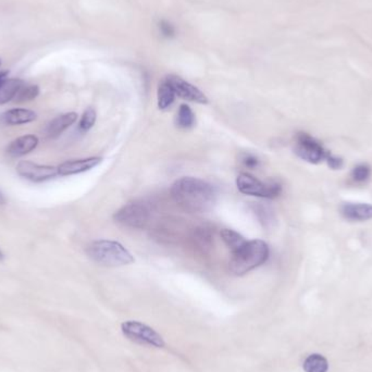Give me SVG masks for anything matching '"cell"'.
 Returning <instances> with one entry per match:
<instances>
[{"label": "cell", "mask_w": 372, "mask_h": 372, "mask_svg": "<svg viewBox=\"0 0 372 372\" xmlns=\"http://www.w3.org/2000/svg\"><path fill=\"white\" fill-rule=\"evenodd\" d=\"M174 202L189 213H206L215 206L218 191L213 184L202 178L183 176L171 187Z\"/></svg>", "instance_id": "6da1fadb"}, {"label": "cell", "mask_w": 372, "mask_h": 372, "mask_svg": "<svg viewBox=\"0 0 372 372\" xmlns=\"http://www.w3.org/2000/svg\"><path fill=\"white\" fill-rule=\"evenodd\" d=\"M269 255L270 251L266 242L261 240L247 241L241 248L232 253L229 269L234 275L242 277L266 264Z\"/></svg>", "instance_id": "7a4b0ae2"}, {"label": "cell", "mask_w": 372, "mask_h": 372, "mask_svg": "<svg viewBox=\"0 0 372 372\" xmlns=\"http://www.w3.org/2000/svg\"><path fill=\"white\" fill-rule=\"evenodd\" d=\"M86 254L93 261L105 267H122L131 265L134 257L119 242L100 240L86 247Z\"/></svg>", "instance_id": "3957f363"}, {"label": "cell", "mask_w": 372, "mask_h": 372, "mask_svg": "<svg viewBox=\"0 0 372 372\" xmlns=\"http://www.w3.org/2000/svg\"><path fill=\"white\" fill-rule=\"evenodd\" d=\"M152 217V207L145 200L128 202L115 213V222L132 229H144Z\"/></svg>", "instance_id": "277c9868"}, {"label": "cell", "mask_w": 372, "mask_h": 372, "mask_svg": "<svg viewBox=\"0 0 372 372\" xmlns=\"http://www.w3.org/2000/svg\"><path fill=\"white\" fill-rule=\"evenodd\" d=\"M236 186L242 194L261 197L268 200L278 197L282 191V185L278 182L260 181L259 178L246 172L241 173L237 176Z\"/></svg>", "instance_id": "5b68a950"}, {"label": "cell", "mask_w": 372, "mask_h": 372, "mask_svg": "<svg viewBox=\"0 0 372 372\" xmlns=\"http://www.w3.org/2000/svg\"><path fill=\"white\" fill-rule=\"evenodd\" d=\"M121 330L126 338L142 345L152 346L156 349H163L165 343L163 336L157 331L139 321H126L121 325Z\"/></svg>", "instance_id": "8992f818"}, {"label": "cell", "mask_w": 372, "mask_h": 372, "mask_svg": "<svg viewBox=\"0 0 372 372\" xmlns=\"http://www.w3.org/2000/svg\"><path fill=\"white\" fill-rule=\"evenodd\" d=\"M294 152L301 159L305 160L307 163H314V165H317L323 160H327V158L330 155L323 148V145L318 142L317 139L310 137V134L303 133V132L297 135Z\"/></svg>", "instance_id": "52a82bcc"}, {"label": "cell", "mask_w": 372, "mask_h": 372, "mask_svg": "<svg viewBox=\"0 0 372 372\" xmlns=\"http://www.w3.org/2000/svg\"><path fill=\"white\" fill-rule=\"evenodd\" d=\"M16 173L21 178H27L32 182H44L59 176L57 167L54 165H43L31 163L27 160L20 161L16 165Z\"/></svg>", "instance_id": "ba28073f"}, {"label": "cell", "mask_w": 372, "mask_h": 372, "mask_svg": "<svg viewBox=\"0 0 372 372\" xmlns=\"http://www.w3.org/2000/svg\"><path fill=\"white\" fill-rule=\"evenodd\" d=\"M165 81L172 87L173 92L176 96L189 100V102H197L206 105L208 104V98L200 89L182 79L178 75L165 76Z\"/></svg>", "instance_id": "9c48e42d"}, {"label": "cell", "mask_w": 372, "mask_h": 372, "mask_svg": "<svg viewBox=\"0 0 372 372\" xmlns=\"http://www.w3.org/2000/svg\"><path fill=\"white\" fill-rule=\"evenodd\" d=\"M102 161L100 157H89L84 159L69 160L66 163L58 165V173L59 176H68L79 174V173L86 172L97 167Z\"/></svg>", "instance_id": "30bf717a"}, {"label": "cell", "mask_w": 372, "mask_h": 372, "mask_svg": "<svg viewBox=\"0 0 372 372\" xmlns=\"http://www.w3.org/2000/svg\"><path fill=\"white\" fill-rule=\"evenodd\" d=\"M38 145V137L35 135H23L14 139L7 147V154L10 157L19 158L27 155L36 148Z\"/></svg>", "instance_id": "8fae6325"}, {"label": "cell", "mask_w": 372, "mask_h": 372, "mask_svg": "<svg viewBox=\"0 0 372 372\" xmlns=\"http://www.w3.org/2000/svg\"><path fill=\"white\" fill-rule=\"evenodd\" d=\"M342 216L351 221H367L372 219V205L346 202L340 208Z\"/></svg>", "instance_id": "7c38bea8"}, {"label": "cell", "mask_w": 372, "mask_h": 372, "mask_svg": "<svg viewBox=\"0 0 372 372\" xmlns=\"http://www.w3.org/2000/svg\"><path fill=\"white\" fill-rule=\"evenodd\" d=\"M24 82L19 79H8V72L0 73V105L14 100Z\"/></svg>", "instance_id": "4fadbf2b"}, {"label": "cell", "mask_w": 372, "mask_h": 372, "mask_svg": "<svg viewBox=\"0 0 372 372\" xmlns=\"http://www.w3.org/2000/svg\"><path fill=\"white\" fill-rule=\"evenodd\" d=\"M36 113L30 109H23V108L10 109L1 115V120L7 126H22V124H31L36 120Z\"/></svg>", "instance_id": "5bb4252c"}, {"label": "cell", "mask_w": 372, "mask_h": 372, "mask_svg": "<svg viewBox=\"0 0 372 372\" xmlns=\"http://www.w3.org/2000/svg\"><path fill=\"white\" fill-rule=\"evenodd\" d=\"M78 120V113H68L54 119L47 126V137L57 139Z\"/></svg>", "instance_id": "9a60e30c"}, {"label": "cell", "mask_w": 372, "mask_h": 372, "mask_svg": "<svg viewBox=\"0 0 372 372\" xmlns=\"http://www.w3.org/2000/svg\"><path fill=\"white\" fill-rule=\"evenodd\" d=\"M191 241L200 252H208L213 246V233L211 228L208 226H197L191 232Z\"/></svg>", "instance_id": "2e32d148"}, {"label": "cell", "mask_w": 372, "mask_h": 372, "mask_svg": "<svg viewBox=\"0 0 372 372\" xmlns=\"http://www.w3.org/2000/svg\"><path fill=\"white\" fill-rule=\"evenodd\" d=\"M157 100L158 107L161 111L169 109L176 100V94L173 92L172 87L165 80H163L158 87Z\"/></svg>", "instance_id": "e0dca14e"}, {"label": "cell", "mask_w": 372, "mask_h": 372, "mask_svg": "<svg viewBox=\"0 0 372 372\" xmlns=\"http://www.w3.org/2000/svg\"><path fill=\"white\" fill-rule=\"evenodd\" d=\"M176 124L178 128L183 130L191 129L195 126L196 118H195L194 113L189 106L185 105V104L180 106L178 113H176Z\"/></svg>", "instance_id": "ac0fdd59"}, {"label": "cell", "mask_w": 372, "mask_h": 372, "mask_svg": "<svg viewBox=\"0 0 372 372\" xmlns=\"http://www.w3.org/2000/svg\"><path fill=\"white\" fill-rule=\"evenodd\" d=\"M303 369L305 372H327L329 369L328 360L323 355H310L305 359Z\"/></svg>", "instance_id": "d6986e66"}, {"label": "cell", "mask_w": 372, "mask_h": 372, "mask_svg": "<svg viewBox=\"0 0 372 372\" xmlns=\"http://www.w3.org/2000/svg\"><path fill=\"white\" fill-rule=\"evenodd\" d=\"M220 234L223 242L226 243V246L231 249L232 253L241 248L244 244L247 242L241 234L237 233L236 231L230 230V229H223V230H221Z\"/></svg>", "instance_id": "ffe728a7"}, {"label": "cell", "mask_w": 372, "mask_h": 372, "mask_svg": "<svg viewBox=\"0 0 372 372\" xmlns=\"http://www.w3.org/2000/svg\"><path fill=\"white\" fill-rule=\"evenodd\" d=\"M40 94V87L37 85L23 84L14 97L16 102H27L35 100Z\"/></svg>", "instance_id": "44dd1931"}, {"label": "cell", "mask_w": 372, "mask_h": 372, "mask_svg": "<svg viewBox=\"0 0 372 372\" xmlns=\"http://www.w3.org/2000/svg\"><path fill=\"white\" fill-rule=\"evenodd\" d=\"M96 111L93 108H87L86 111L82 115L80 120L79 129L82 132H87L92 129L96 122Z\"/></svg>", "instance_id": "7402d4cb"}, {"label": "cell", "mask_w": 372, "mask_h": 372, "mask_svg": "<svg viewBox=\"0 0 372 372\" xmlns=\"http://www.w3.org/2000/svg\"><path fill=\"white\" fill-rule=\"evenodd\" d=\"M371 170L367 165H358L353 169L351 176L356 182H364L369 178Z\"/></svg>", "instance_id": "603a6c76"}, {"label": "cell", "mask_w": 372, "mask_h": 372, "mask_svg": "<svg viewBox=\"0 0 372 372\" xmlns=\"http://www.w3.org/2000/svg\"><path fill=\"white\" fill-rule=\"evenodd\" d=\"M159 31L165 38H173L176 34V27L167 20H161L159 22Z\"/></svg>", "instance_id": "cb8c5ba5"}, {"label": "cell", "mask_w": 372, "mask_h": 372, "mask_svg": "<svg viewBox=\"0 0 372 372\" xmlns=\"http://www.w3.org/2000/svg\"><path fill=\"white\" fill-rule=\"evenodd\" d=\"M241 161L246 168L249 169L258 168V165H259V159L252 154L242 155Z\"/></svg>", "instance_id": "d4e9b609"}, {"label": "cell", "mask_w": 372, "mask_h": 372, "mask_svg": "<svg viewBox=\"0 0 372 372\" xmlns=\"http://www.w3.org/2000/svg\"><path fill=\"white\" fill-rule=\"evenodd\" d=\"M327 161H328L329 167L334 169V170H338V169H341L343 167V160L341 158L334 157L331 154L327 158Z\"/></svg>", "instance_id": "484cf974"}, {"label": "cell", "mask_w": 372, "mask_h": 372, "mask_svg": "<svg viewBox=\"0 0 372 372\" xmlns=\"http://www.w3.org/2000/svg\"><path fill=\"white\" fill-rule=\"evenodd\" d=\"M5 195L0 191V205H5Z\"/></svg>", "instance_id": "4316f807"}, {"label": "cell", "mask_w": 372, "mask_h": 372, "mask_svg": "<svg viewBox=\"0 0 372 372\" xmlns=\"http://www.w3.org/2000/svg\"><path fill=\"white\" fill-rule=\"evenodd\" d=\"M3 252L0 251V260H3Z\"/></svg>", "instance_id": "83f0119b"}, {"label": "cell", "mask_w": 372, "mask_h": 372, "mask_svg": "<svg viewBox=\"0 0 372 372\" xmlns=\"http://www.w3.org/2000/svg\"><path fill=\"white\" fill-rule=\"evenodd\" d=\"M0 65H1V61H0Z\"/></svg>", "instance_id": "f1b7e54d"}]
</instances>
